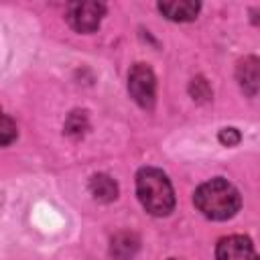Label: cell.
<instances>
[{"label":"cell","mask_w":260,"mask_h":260,"mask_svg":"<svg viewBox=\"0 0 260 260\" xmlns=\"http://www.w3.org/2000/svg\"><path fill=\"white\" fill-rule=\"evenodd\" d=\"M236 79L246 95H256L260 91V59L254 55L240 59L236 67Z\"/></svg>","instance_id":"cell-6"},{"label":"cell","mask_w":260,"mask_h":260,"mask_svg":"<svg viewBox=\"0 0 260 260\" xmlns=\"http://www.w3.org/2000/svg\"><path fill=\"white\" fill-rule=\"evenodd\" d=\"M240 132L236 130V128H223L221 132H219V142L223 144V146H236L238 142H240Z\"/></svg>","instance_id":"cell-13"},{"label":"cell","mask_w":260,"mask_h":260,"mask_svg":"<svg viewBox=\"0 0 260 260\" xmlns=\"http://www.w3.org/2000/svg\"><path fill=\"white\" fill-rule=\"evenodd\" d=\"M128 91L130 98L144 110H152L154 106V98H156V79L154 73L148 65L144 63H136L130 69L128 75Z\"/></svg>","instance_id":"cell-3"},{"label":"cell","mask_w":260,"mask_h":260,"mask_svg":"<svg viewBox=\"0 0 260 260\" xmlns=\"http://www.w3.org/2000/svg\"><path fill=\"white\" fill-rule=\"evenodd\" d=\"M106 12L102 2H71L67 8V20L77 32H93Z\"/></svg>","instance_id":"cell-4"},{"label":"cell","mask_w":260,"mask_h":260,"mask_svg":"<svg viewBox=\"0 0 260 260\" xmlns=\"http://www.w3.org/2000/svg\"><path fill=\"white\" fill-rule=\"evenodd\" d=\"M138 238L134 234L122 232L118 236L112 238V246H110V254L114 260H132L134 254L138 252Z\"/></svg>","instance_id":"cell-9"},{"label":"cell","mask_w":260,"mask_h":260,"mask_svg":"<svg viewBox=\"0 0 260 260\" xmlns=\"http://www.w3.org/2000/svg\"><path fill=\"white\" fill-rule=\"evenodd\" d=\"M193 201L197 209L209 219H230L238 213L242 199L238 189L225 179H211L197 187Z\"/></svg>","instance_id":"cell-1"},{"label":"cell","mask_w":260,"mask_h":260,"mask_svg":"<svg viewBox=\"0 0 260 260\" xmlns=\"http://www.w3.org/2000/svg\"><path fill=\"white\" fill-rule=\"evenodd\" d=\"M85 128H87V118H85L83 112H73V114L67 118V122H65V132H67V134L79 136V134L85 132Z\"/></svg>","instance_id":"cell-10"},{"label":"cell","mask_w":260,"mask_h":260,"mask_svg":"<svg viewBox=\"0 0 260 260\" xmlns=\"http://www.w3.org/2000/svg\"><path fill=\"white\" fill-rule=\"evenodd\" d=\"M136 193L142 207L152 215H169L175 207V193L167 175L158 169L144 167L136 175Z\"/></svg>","instance_id":"cell-2"},{"label":"cell","mask_w":260,"mask_h":260,"mask_svg":"<svg viewBox=\"0 0 260 260\" xmlns=\"http://www.w3.org/2000/svg\"><path fill=\"white\" fill-rule=\"evenodd\" d=\"M201 4L191 2V0H173V2H158V10L169 18L177 22H187L193 20L199 12Z\"/></svg>","instance_id":"cell-7"},{"label":"cell","mask_w":260,"mask_h":260,"mask_svg":"<svg viewBox=\"0 0 260 260\" xmlns=\"http://www.w3.org/2000/svg\"><path fill=\"white\" fill-rule=\"evenodd\" d=\"M14 138H16V124L4 114L2 116V124H0V140H2V146H8Z\"/></svg>","instance_id":"cell-12"},{"label":"cell","mask_w":260,"mask_h":260,"mask_svg":"<svg viewBox=\"0 0 260 260\" xmlns=\"http://www.w3.org/2000/svg\"><path fill=\"white\" fill-rule=\"evenodd\" d=\"M89 193L93 195L95 201L110 203V201H114L118 197V185L110 175L98 173V175H93L89 179Z\"/></svg>","instance_id":"cell-8"},{"label":"cell","mask_w":260,"mask_h":260,"mask_svg":"<svg viewBox=\"0 0 260 260\" xmlns=\"http://www.w3.org/2000/svg\"><path fill=\"white\" fill-rule=\"evenodd\" d=\"M191 95H193V100H197V102H205V100H209L211 98V91H209V85H207V81L203 79V77H195L193 81H191Z\"/></svg>","instance_id":"cell-11"},{"label":"cell","mask_w":260,"mask_h":260,"mask_svg":"<svg viewBox=\"0 0 260 260\" xmlns=\"http://www.w3.org/2000/svg\"><path fill=\"white\" fill-rule=\"evenodd\" d=\"M217 260H260L252 242L244 236H228L221 238L215 250Z\"/></svg>","instance_id":"cell-5"}]
</instances>
